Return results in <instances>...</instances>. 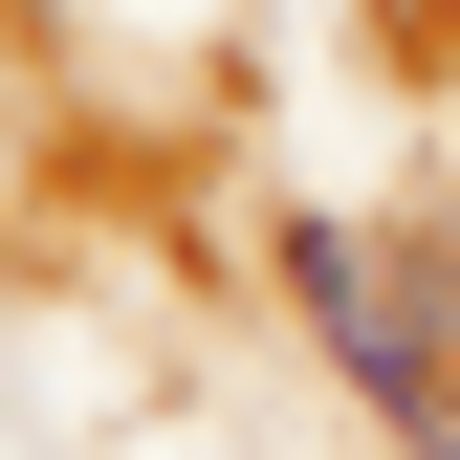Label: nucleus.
<instances>
[{
	"label": "nucleus",
	"mask_w": 460,
	"mask_h": 460,
	"mask_svg": "<svg viewBox=\"0 0 460 460\" xmlns=\"http://www.w3.org/2000/svg\"><path fill=\"white\" fill-rule=\"evenodd\" d=\"M285 285L329 307V373H351L417 460H460V263H394L351 219H285Z\"/></svg>",
	"instance_id": "f257e3e1"
}]
</instances>
